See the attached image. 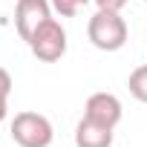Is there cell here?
<instances>
[{
	"mask_svg": "<svg viewBox=\"0 0 147 147\" xmlns=\"http://www.w3.org/2000/svg\"><path fill=\"white\" fill-rule=\"evenodd\" d=\"M127 20L121 18V12H107V9H95V15L87 23V38L95 49L101 52H118L127 43Z\"/></svg>",
	"mask_w": 147,
	"mask_h": 147,
	"instance_id": "1",
	"label": "cell"
},
{
	"mask_svg": "<svg viewBox=\"0 0 147 147\" xmlns=\"http://www.w3.org/2000/svg\"><path fill=\"white\" fill-rule=\"evenodd\" d=\"M12 141L18 147H49L55 141V127L46 115L40 113H32V110H23L12 118Z\"/></svg>",
	"mask_w": 147,
	"mask_h": 147,
	"instance_id": "2",
	"label": "cell"
},
{
	"mask_svg": "<svg viewBox=\"0 0 147 147\" xmlns=\"http://www.w3.org/2000/svg\"><path fill=\"white\" fill-rule=\"evenodd\" d=\"M26 43H29L32 55H35L38 61H43V63H55V61H61V58L66 55V46H69V40H66V29L61 26L58 18L43 20Z\"/></svg>",
	"mask_w": 147,
	"mask_h": 147,
	"instance_id": "3",
	"label": "cell"
},
{
	"mask_svg": "<svg viewBox=\"0 0 147 147\" xmlns=\"http://www.w3.org/2000/svg\"><path fill=\"white\" fill-rule=\"evenodd\" d=\"M52 3L49 0H18L15 3V29L20 35V40H29L35 35V29L52 18Z\"/></svg>",
	"mask_w": 147,
	"mask_h": 147,
	"instance_id": "4",
	"label": "cell"
},
{
	"mask_svg": "<svg viewBox=\"0 0 147 147\" xmlns=\"http://www.w3.org/2000/svg\"><path fill=\"white\" fill-rule=\"evenodd\" d=\"M84 115L115 130L121 115H124V107H121L118 95H113V92H92L87 98V104H84Z\"/></svg>",
	"mask_w": 147,
	"mask_h": 147,
	"instance_id": "5",
	"label": "cell"
},
{
	"mask_svg": "<svg viewBox=\"0 0 147 147\" xmlns=\"http://www.w3.org/2000/svg\"><path fill=\"white\" fill-rule=\"evenodd\" d=\"M113 138H115L113 127L98 124L87 115L75 124V147H113Z\"/></svg>",
	"mask_w": 147,
	"mask_h": 147,
	"instance_id": "6",
	"label": "cell"
},
{
	"mask_svg": "<svg viewBox=\"0 0 147 147\" xmlns=\"http://www.w3.org/2000/svg\"><path fill=\"white\" fill-rule=\"evenodd\" d=\"M127 90H130V95H133L136 101L147 104V63H141V66H136V69L130 72Z\"/></svg>",
	"mask_w": 147,
	"mask_h": 147,
	"instance_id": "7",
	"label": "cell"
},
{
	"mask_svg": "<svg viewBox=\"0 0 147 147\" xmlns=\"http://www.w3.org/2000/svg\"><path fill=\"white\" fill-rule=\"evenodd\" d=\"M9 95H12V75H9V69L0 66V124L9 115Z\"/></svg>",
	"mask_w": 147,
	"mask_h": 147,
	"instance_id": "8",
	"label": "cell"
},
{
	"mask_svg": "<svg viewBox=\"0 0 147 147\" xmlns=\"http://www.w3.org/2000/svg\"><path fill=\"white\" fill-rule=\"evenodd\" d=\"M49 3H52V9H55L61 18H75L90 0H49Z\"/></svg>",
	"mask_w": 147,
	"mask_h": 147,
	"instance_id": "9",
	"label": "cell"
},
{
	"mask_svg": "<svg viewBox=\"0 0 147 147\" xmlns=\"http://www.w3.org/2000/svg\"><path fill=\"white\" fill-rule=\"evenodd\" d=\"M95 9H107V12H121L130 0H92Z\"/></svg>",
	"mask_w": 147,
	"mask_h": 147,
	"instance_id": "10",
	"label": "cell"
},
{
	"mask_svg": "<svg viewBox=\"0 0 147 147\" xmlns=\"http://www.w3.org/2000/svg\"><path fill=\"white\" fill-rule=\"evenodd\" d=\"M144 3H147V0H144Z\"/></svg>",
	"mask_w": 147,
	"mask_h": 147,
	"instance_id": "11",
	"label": "cell"
}]
</instances>
